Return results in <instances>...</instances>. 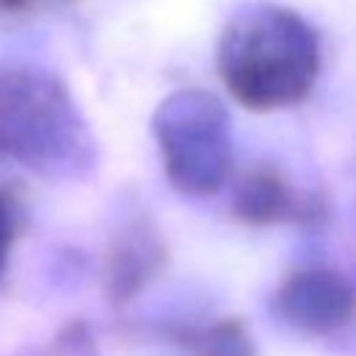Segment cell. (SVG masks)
<instances>
[{"label": "cell", "mask_w": 356, "mask_h": 356, "mask_svg": "<svg viewBox=\"0 0 356 356\" xmlns=\"http://www.w3.org/2000/svg\"><path fill=\"white\" fill-rule=\"evenodd\" d=\"M320 67V33L300 11L281 3L239 8L217 42V75L228 95L250 111L303 103Z\"/></svg>", "instance_id": "6da1fadb"}, {"label": "cell", "mask_w": 356, "mask_h": 356, "mask_svg": "<svg viewBox=\"0 0 356 356\" xmlns=\"http://www.w3.org/2000/svg\"><path fill=\"white\" fill-rule=\"evenodd\" d=\"M0 161L47 178H72L92 170V131L56 75L0 67Z\"/></svg>", "instance_id": "7a4b0ae2"}, {"label": "cell", "mask_w": 356, "mask_h": 356, "mask_svg": "<svg viewBox=\"0 0 356 356\" xmlns=\"http://www.w3.org/2000/svg\"><path fill=\"white\" fill-rule=\"evenodd\" d=\"M153 136L170 184L184 195H214L231 172V120L203 89H181L153 114Z\"/></svg>", "instance_id": "3957f363"}, {"label": "cell", "mask_w": 356, "mask_h": 356, "mask_svg": "<svg viewBox=\"0 0 356 356\" xmlns=\"http://www.w3.org/2000/svg\"><path fill=\"white\" fill-rule=\"evenodd\" d=\"M278 317L314 337L334 334L356 317V286L331 267L314 264L292 270L275 292Z\"/></svg>", "instance_id": "277c9868"}, {"label": "cell", "mask_w": 356, "mask_h": 356, "mask_svg": "<svg viewBox=\"0 0 356 356\" xmlns=\"http://www.w3.org/2000/svg\"><path fill=\"white\" fill-rule=\"evenodd\" d=\"M231 211L245 225H320L328 217L325 200L320 195L292 186L273 164H253L236 178Z\"/></svg>", "instance_id": "5b68a950"}, {"label": "cell", "mask_w": 356, "mask_h": 356, "mask_svg": "<svg viewBox=\"0 0 356 356\" xmlns=\"http://www.w3.org/2000/svg\"><path fill=\"white\" fill-rule=\"evenodd\" d=\"M167 253L159 239V234L142 222L134 220L128 228H122L106 253V292L114 303H125L134 295L142 292V286L161 270Z\"/></svg>", "instance_id": "8992f818"}, {"label": "cell", "mask_w": 356, "mask_h": 356, "mask_svg": "<svg viewBox=\"0 0 356 356\" xmlns=\"http://www.w3.org/2000/svg\"><path fill=\"white\" fill-rule=\"evenodd\" d=\"M175 342L192 356H256L239 320H217L200 328H175Z\"/></svg>", "instance_id": "52a82bcc"}, {"label": "cell", "mask_w": 356, "mask_h": 356, "mask_svg": "<svg viewBox=\"0 0 356 356\" xmlns=\"http://www.w3.org/2000/svg\"><path fill=\"white\" fill-rule=\"evenodd\" d=\"M17 234H19V203L6 186H0V281L8 270Z\"/></svg>", "instance_id": "ba28073f"}, {"label": "cell", "mask_w": 356, "mask_h": 356, "mask_svg": "<svg viewBox=\"0 0 356 356\" xmlns=\"http://www.w3.org/2000/svg\"><path fill=\"white\" fill-rule=\"evenodd\" d=\"M53 3H64V0H0V14H33Z\"/></svg>", "instance_id": "9c48e42d"}]
</instances>
